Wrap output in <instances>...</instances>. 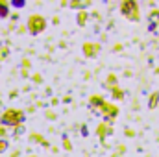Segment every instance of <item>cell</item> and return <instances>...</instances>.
I'll return each mask as SVG.
<instances>
[{
    "instance_id": "cell-1",
    "label": "cell",
    "mask_w": 159,
    "mask_h": 157,
    "mask_svg": "<svg viewBox=\"0 0 159 157\" xmlns=\"http://www.w3.org/2000/svg\"><path fill=\"white\" fill-rule=\"evenodd\" d=\"M0 120H2L4 126H19V124L24 122V113H22V111H13V109H9V111H6V113L2 115Z\"/></svg>"
},
{
    "instance_id": "cell-2",
    "label": "cell",
    "mask_w": 159,
    "mask_h": 157,
    "mask_svg": "<svg viewBox=\"0 0 159 157\" xmlns=\"http://www.w3.org/2000/svg\"><path fill=\"white\" fill-rule=\"evenodd\" d=\"M44 26H46V22H44V19L41 17V15H34V17H30V20H28V28H30V32L35 35V34H41L43 30H44Z\"/></svg>"
},
{
    "instance_id": "cell-3",
    "label": "cell",
    "mask_w": 159,
    "mask_h": 157,
    "mask_svg": "<svg viewBox=\"0 0 159 157\" xmlns=\"http://www.w3.org/2000/svg\"><path fill=\"white\" fill-rule=\"evenodd\" d=\"M7 4L6 2H0V17H7Z\"/></svg>"
},
{
    "instance_id": "cell-4",
    "label": "cell",
    "mask_w": 159,
    "mask_h": 157,
    "mask_svg": "<svg viewBox=\"0 0 159 157\" xmlns=\"http://www.w3.org/2000/svg\"><path fill=\"white\" fill-rule=\"evenodd\" d=\"M6 148H7V141H0V154L6 152Z\"/></svg>"
},
{
    "instance_id": "cell-5",
    "label": "cell",
    "mask_w": 159,
    "mask_h": 157,
    "mask_svg": "<svg viewBox=\"0 0 159 157\" xmlns=\"http://www.w3.org/2000/svg\"><path fill=\"white\" fill-rule=\"evenodd\" d=\"M78 24H85V13H80V17H78Z\"/></svg>"
},
{
    "instance_id": "cell-6",
    "label": "cell",
    "mask_w": 159,
    "mask_h": 157,
    "mask_svg": "<svg viewBox=\"0 0 159 157\" xmlns=\"http://www.w3.org/2000/svg\"><path fill=\"white\" fill-rule=\"evenodd\" d=\"M6 56H7V48H2V50H0V59L6 57Z\"/></svg>"
},
{
    "instance_id": "cell-7",
    "label": "cell",
    "mask_w": 159,
    "mask_h": 157,
    "mask_svg": "<svg viewBox=\"0 0 159 157\" xmlns=\"http://www.w3.org/2000/svg\"><path fill=\"white\" fill-rule=\"evenodd\" d=\"M4 135H6V129H4V128H0V137H4Z\"/></svg>"
}]
</instances>
